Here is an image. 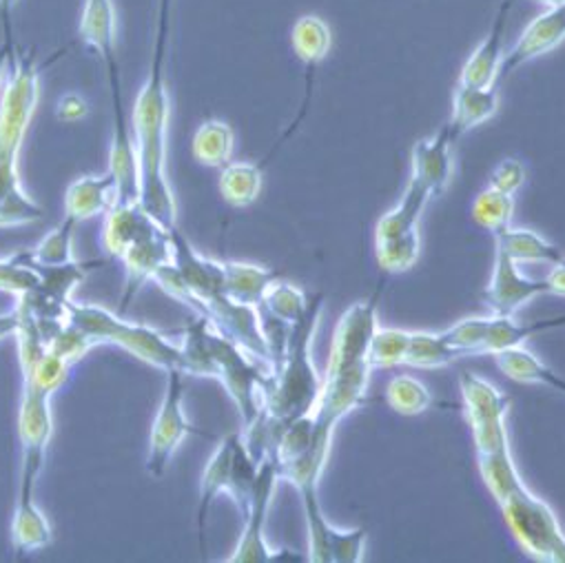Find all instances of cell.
I'll return each mask as SVG.
<instances>
[{"label": "cell", "instance_id": "33", "mask_svg": "<svg viewBox=\"0 0 565 563\" xmlns=\"http://www.w3.org/2000/svg\"><path fill=\"white\" fill-rule=\"evenodd\" d=\"M470 215L475 220V224L483 231H488L492 237L501 231H505L508 226H512V217H514V195L497 191L492 187L483 189L470 209Z\"/></svg>", "mask_w": 565, "mask_h": 563}, {"label": "cell", "instance_id": "37", "mask_svg": "<svg viewBox=\"0 0 565 563\" xmlns=\"http://www.w3.org/2000/svg\"><path fill=\"white\" fill-rule=\"evenodd\" d=\"M411 342V331L393 329V327H377L371 347H369V364L371 369H393L404 364L406 349Z\"/></svg>", "mask_w": 565, "mask_h": 563}, {"label": "cell", "instance_id": "14", "mask_svg": "<svg viewBox=\"0 0 565 563\" xmlns=\"http://www.w3.org/2000/svg\"><path fill=\"white\" fill-rule=\"evenodd\" d=\"M547 279H532L519 270V264L494 251L490 285L483 291V302L492 316H514L539 296H547Z\"/></svg>", "mask_w": 565, "mask_h": 563}, {"label": "cell", "instance_id": "6", "mask_svg": "<svg viewBox=\"0 0 565 563\" xmlns=\"http://www.w3.org/2000/svg\"><path fill=\"white\" fill-rule=\"evenodd\" d=\"M499 506L512 537L527 556L543 563H565V532L552 508L525 484Z\"/></svg>", "mask_w": 565, "mask_h": 563}, {"label": "cell", "instance_id": "2", "mask_svg": "<svg viewBox=\"0 0 565 563\" xmlns=\"http://www.w3.org/2000/svg\"><path fill=\"white\" fill-rule=\"evenodd\" d=\"M65 52L39 61L34 50L17 47L0 96V226H23L45 217V209L28 195L19 176L21 149L39 107L41 74Z\"/></svg>", "mask_w": 565, "mask_h": 563}, {"label": "cell", "instance_id": "42", "mask_svg": "<svg viewBox=\"0 0 565 563\" xmlns=\"http://www.w3.org/2000/svg\"><path fill=\"white\" fill-rule=\"evenodd\" d=\"M17 36H3V41H0V92H3L6 87V81H8V74H10V67H12V59L17 54Z\"/></svg>", "mask_w": 565, "mask_h": 563}, {"label": "cell", "instance_id": "27", "mask_svg": "<svg viewBox=\"0 0 565 563\" xmlns=\"http://www.w3.org/2000/svg\"><path fill=\"white\" fill-rule=\"evenodd\" d=\"M499 111V94L494 87H468L459 85L452 94L450 129L459 138L461 134L479 127Z\"/></svg>", "mask_w": 565, "mask_h": 563}, {"label": "cell", "instance_id": "12", "mask_svg": "<svg viewBox=\"0 0 565 563\" xmlns=\"http://www.w3.org/2000/svg\"><path fill=\"white\" fill-rule=\"evenodd\" d=\"M279 481V470L273 457H264L259 461L257 479L250 492V499L242 512L244 528L233 554L226 563H273L279 561L285 550H275L266 541V519L275 497V488Z\"/></svg>", "mask_w": 565, "mask_h": 563}, {"label": "cell", "instance_id": "10", "mask_svg": "<svg viewBox=\"0 0 565 563\" xmlns=\"http://www.w3.org/2000/svg\"><path fill=\"white\" fill-rule=\"evenodd\" d=\"M184 373L180 371H169L167 373V391L162 397V404L158 408V415L151 424L149 433V453H147V472L153 479L164 477L178 446L189 437V435H200V437H213L211 433L195 428L184 411Z\"/></svg>", "mask_w": 565, "mask_h": 563}, {"label": "cell", "instance_id": "38", "mask_svg": "<svg viewBox=\"0 0 565 563\" xmlns=\"http://www.w3.org/2000/svg\"><path fill=\"white\" fill-rule=\"evenodd\" d=\"M76 226H78V222L72 220L70 215H65L63 222L39 242V246L32 251V259L39 264H45V266L72 262Z\"/></svg>", "mask_w": 565, "mask_h": 563}, {"label": "cell", "instance_id": "29", "mask_svg": "<svg viewBox=\"0 0 565 563\" xmlns=\"http://www.w3.org/2000/svg\"><path fill=\"white\" fill-rule=\"evenodd\" d=\"M492 358L497 360V367L501 369V373H505L512 382L541 384V386H547V389L565 395V378L558 375L556 371H552L545 362H541L525 347L508 349Z\"/></svg>", "mask_w": 565, "mask_h": 563}, {"label": "cell", "instance_id": "34", "mask_svg": "<svg viewBox=\"0 0 565 563\" xmlns=\"http://www.w3.org/2000/svg\"><path fill=\"white\" fill-rule=\"evenodd\" d=\"M477 461H479V472L483 477V484L488 486V490L497 499V503H501L519 486H523V479L514 466L510 450H501L494 455H481V457H477Z\"/></svg>", "mask_w": 565, "mask_h": 563}, {"label": "cell", "instance_id": "40", "mask_svg": "<svg viewBox=\"0 0 565 563\" xmlns=\"http://www.w3.org/2000/svg\"><path fill=\"white\" fill-rule=\"evenodd\" d=\"M523 182H525V167H523V162H519L514 158H508V160H501L492 169L488 187L514 195L523 187Z\"/></svg>", "mask_w": 565, "mask_h": 563}, {"label": "cell", "instance_id": "16", "mask_svg": "<svg viewBox=\"0 0 565 563\" xmlns=\"http://www.w3.org/2000/svg\"><path fill=\"white\" fill-rule=\"evenodd\" d=\"M78 39L100 56L111 94L122 92L118 50H116L118 19H116L114 0H85V8L78 23Z\"/></svg>", "mask_w": 565, "mask_h": 563}, {"label": "cell", "instance_id": "19", "mask_svg": "<svg viewBox=\"0 0 565 563\" xmlns=\"http://www.w3.org/2000/svg\"><path fill=\"white\" fill-rule=\"evenodd\" d=\"M514 3L516 0H503V3L499 6V12L492 21L488 36L477 45V50L466 61L461 76H459V85L494 87L497 78L501 76V65H503V54H505V50H503L505 25H508V17H510Z\"/></svg>", "mask_w": 565, "mask_h": 563}, {"label": "cell", "instance_id": "20", "mask_svg": "<svg viewBox=\"0 0 565 563\" xmlns=\"http://www.w3.org/2000/svg\"><path fill=\"white\" fill-rule=\"evenodd\" d=\"M239 433H228L211 455L209 464L204 466L202 479H200V497H198V510H195V525H198V541H200V554H206V519L211 512L213 501L217 495L228 492L231 484V466H233V450Z\"/></svg>", "mask_w": 565, "mask_h": 563}, {"label": "cell", "instance_id": "35", "mask_svg": "<svg viewBox=\"0 0 565 563\" xmlns=\"http://www.w3.org/2000/svg\"><path fill=\"white\" fill-rule=\"evenodd\" d=\"M377 264L386 273H404L419 259V231L375 240Z\"/></svg>", "mask_w": 565, "mask_h": 563}, {"label": "cell", "instance_id": "3", "mask_svg": "<svg viewBox=\"0 0 565 563\" xmlns=\"http://www.w3.org/2000/svg\"><path fill=\"white\" fill-rule=\"evenodd\" d=\"M380 294L382 289L373 298L353 305L340 318L333 333L331 355L322 378V391L316 408L311 411L316 439L329 450L340 422L360 408L366 397L369 380L373 373L369 364V347L375 329L380 327Z\"/></svg>", "mask_w": 565, "mask_h": 563}, {"label": "cell", "instance_id": "22", "mask_svg": "<svg viewBox=\"0 0 565 563\" xmlns=\"http://www.w3.org/2000/svg\"><path fill=\"white\" fill-rule=\"evenodd\" d=\"M291 45H294V52H296V56L300 59V63L307 67V100H305V107H302L300 118H298V120L294 123V127H291V131H296L298 125H300V120L305 118L307 107H309V100H311L313 74H316L318 65H320V63L329 56V52H331V45H333L331 28H329L327 21H322L320 17L307 14V17H302V19L294 25ZM291 131H289V134H291Z\"/></svg>", "mask_w": 565, "mask_h": 563}, {"label": "cell", "instance_id": "28", "mask_svg": "<svg viewBox=\"0 0 565 563\" xmlns=\"http://www.w3.org/2000/svg\"><path fill=\"white\" fill-rule=\"evenodd\" d=\"M494 246L499 253L508 255L516 264L541 262V264L556 266V264L565 262V255L561 253V248L556 244H552L550 240H545L543 235H539L536 231H530V229L508 226L505 231L494 235Z\"/></svg>", "mask_w": 565, "mask_h": 563}, {"label": "cell", "instance_id": "24", "mask_svg": "<svg viewBox=\"0 0 565 563\" xmlns=\"http://www.w3.org/2000/svg\"><path fill=\"white\" fill-rule=\"evenodd\" d=\"M160 224L151 217V213L136 202L116 204L111 211L105 213V226H103V248L109 257H120L140 235H145L149 229Z\"/></svg>", "mask_w": 565, "mask_h": 563}, {"label": "cell", "instance_id": "11", "mask_svg": "<svg viewBox=\"0 0 565 563\" xmlns=\"http://www.w3.org/2000/svg\"><path fill=\"white\" fill-rule=\"evenodd\" d=\"M52 395L23 389L19 406V442H21V475L19 497H36V484L47 461V448L54 435Z\"/></svg>", "mask_w": 565, "mask_h": 563}, {"label": "cell", "instance_id": "18", "mask_svg": "<svg viewBox=\"0 0 565 563\" xmlns=\"http://www.w3.org/2000/svg\"><path fill=\"white\" fill-rule=\"evenodd\" d=\"M457 136L450 125L441 127L435 136L419 140L413 147L411 180L422 184L433 198L446 191L452 178V142Z\"/></svg>", "mask_w": 565, "mask_h": 563}, {"label": "cell", "instance_id": "5", "mask_svg": "<svg viewBox=\"0 0 565 563\" xmlns=\"http://www.w3.org/2000/svg\"><path fill=\"white\" fill-rule=\"evenodd\" d=\"M70 322L76 325L94 347L114 344L153 369L189 375V364L180 344L171 342L169 336L153 327L129 322L120 314H111L98 305L76 302L70 305Z\"/></svg>", "mask_w": 565, "mask_h": 563}, {"label": "cell", "instance_id": "4", "mask_svg": "<svg viewBox=\"0 0 565 563\" xmlns=\"http://www.w3.org/2000/svg\"><path fill=\"white\" fill-rule=\"evenodd\" d=\"M324 309V294L311 296L307 316L291 327L285 351L262 386V415L287 426L316 408L322 375L313 364V338Z\"/></svg>", "mask_w": 565, "mask_h": 563}, {"label": "cell", "instance_id": "13", "mask_svg": "<svg viewBox=\"0 0 565 563\" xmlns=\"http://www.w3.org/2000/svg\"><path fill=\"white\" fill-rule=\"evenodd\" d=\"M305 506V519L309 530V561L313 563H360L364 561L366 530H340L335 528L320 503V488L307 486L298 490Z\"/></svg>", "mask_w": 565, "mask_h": 563}, {"label": "cell", "instance_id": "9", "mask_svg": "<svg viewBox=\"0 0 565 563\" xmlns=\"http://www.w3.org/2000/svg\"><path fill=\"white\" fill-rule=\"evenodd\" d=\"M459 389L477 457L510 450V437L505 428L510 397L503 395L492 382L468 371L459 375Z\"/></svg>", "mask_w": 565, "mask_h": 563}, {"label": "cell", "instance_id": "39", "mask_svg": "<svg viewBox=\"0 0 565 563\" xmlns=\"http://www.w3.org/2000/svg\"><path fill=\"white\" fill-rule=\"evenodd\" d=\"M36 287L39 275L32 268V251H23L8 259H0V291L21 296Z\"/></svg>", "mask_w": 565, "mask_h": 563}, {"label": "cell", "instance_id": "15", "mask_svg": "<svg viewBox=\"0 0 565 563\" xmlns=\"http://www.w3.org/2000/svg\"><path fill=\"white\" fill-rule=\"evenodd\" d=\"M125 264V291L120 298V316L129 311L131 302L140 294V289L147 285L149 279L171 262V237L169 229L162 224H156L145 235H140L122 255Z\"/></svg>", "mask_w": 565, "mask_h": 563}, {"label": "cell", "instance_id": "8", "mask_svg": "<svg viewBox=\"0 0 565 563\" xmlns=\"http://www.w3.org/2000/svg\"><path fill=\"white\" fill-rule=\"evenodd\" d=\"M565 327V316L539 322H514L512 316H486V318H466L450 329L441 331V338L466 355H497L508 349L523 347L530 338Z\"/></svg>", "mask_w": 565, "mask_h": 563}, {"label": "cell", "instance_id": "41", "mask_svg": "<svg viewBox=\"0 0 565 563\" xmlns=\"http://www.w3.org/2000/svg\"><path fill=\"white\" fill-rule=\"evenodd\" d=\"M89 116V103L81 94H65L56 105V120L63 125L81 123Z\"/></svg>", "mask_w": 565, "mask_h": 563}, {"label": "cell", "instance_id": "44", "mask_svg": "<svg viewBox=\"0 0 565 563\" xmlns=\"http://www.w3.org/2000/svg\"><path fill=\"white\" fill-rule=\"evenodd\" d=\"M541 3L545 8H552V6H565V0H541Z\"/></svg>", "mask_w": 565, "mask_h": 563}, {"label": "cell", "instance_id": "25", "mask_svg": "<svg viewBox=\"0 0 565 563\" xmlns=\"http://www.w3.org/2000/svg\"><path fill=\"white\" fill-rule=\"evenodd\" d=\"M275 279H279V273L268 266L248 262H224V294L239 305L257 309Z\"/></svg>", "mask_w": 565, "mask_h": 563}, {"label": "cell", "instance_id": "32", "mask_svg": "<svg viewBox=\"0 0 565 563\" xmlns=\"http://www.w3.org/2000/svg\"><path fill=\"white\" fill-rule=\"evenodd\" d=\"M461 353L452 349L441 333L411 331V342L406 349L404 364L413 369H444L459 360Z\"/></svg>", "mask_w": 565, "mask_h": 563}, {"label": "cell", "instance_id": "31", "mask_svg": "<svg viewBox=\"0 0 565 563\" xmlns=\"http://www.w3.org/2000/svg\"><path fill=\"white\" fill-rule=\"evenodd\" d=\"M262 167L253 162H226L220 173V195L226 204L244 209L262 193Z\"/></svg>", "mask_w": 565, "mask_h": 563}, {"label": "cell", "instance_id": "36", "mask_svg": "<svg viewBox=\"0 0 565 563\" xmlns=\"http://www.w3.org/2000/svg\"><path fill=\"white\" fill-rule=\"evenodd\" d=\"M386 402L395 413L413 417V415H422L430 408L433 395L424 386V382H419L411 375H397L386 386Z\"/></svg>", "mask_w": 565, "mask_h": 563}, {"label": "cell", "instance_id": "7", "mask_svg": "<svg viewBox=\"0 0 565 563\" xmlns=\"http://www.w3.org/2000/svg\"><path fill=\"white\" fill-rule=\"evenodd\" d=\"M209 355L213 378L222 382L228 397L237 406L244 428L250 426L262 411V386L268 375V364L255 360L215 327L209 336Z\"/></svg>", "mask_w": 565, "mask_h": 563}, {"label": "cell", "instance_id": "26", "mask_svg": "<svg viewBox=\"0 0 565 563\" xmlns=\"http://www.w3.org/2000/svg\"><path fill=\"white\" fill-rule=\"evenodd\" d=\"M54 541V528L36 503V497H19L12 519V545L17 554H30Z\"/></svg>", "mask_w": 565, "mask_h": 563}, {"label": "cell", "instance_id": "17", "mask_svg": "<svg viewBox=\"0 0 565 563\" xmlns=\"http://www.w3.org/2000/svg\"><path fill=\"white\" fill-rule=\"evenodd\" d=\"M565 43V6H552L545 8L539 17H534L516 43L503 54L501 76H510L523 65L536 61L539 56H545L547 52L556 50Z\"/></svg>", "mask_w": 565, "mask_h": 563}, {"label": "cell", "instance_id": "1", "mask_svg": "<svg viewBox=\"0 0 565 563\" xmlns=\"http://www.w3.org/2000/svg\"><path fill=\"white\" fill-rule=\"evenodd\" d=\"M171 3L158 0V23L153 36L151 65L145 87L140 89L134 114L131 131L140 169V204L164 229L178 226V204L167 176V136L171 118V100L167 85V52L171 28Z\"/></svg>", "mask_w": 565, "mask_h": 563}, {"label": "cell", "instance_id": "30", "mask_svg": "<svg viewBox=\"0 0 565 563\" xmlns=\"http://www.w3.org/2000/svg\"><path fill=\"white\" fill-rule=\"evenodd\" d=\"M235 149V134L231 125L217 118L204 120L191 142L193 158L204 167H224L231 162Z\"/></svg>", "mask_w": 565, "mask_h": 563}, {"label": "cell", "instance_id": "21", "mask_svg": "<svg viewBox=\"0 0 565 563\" xmlns=\"http://www.w3.org/2000/svg\"><path fill=\"white\" fill-rule=\"evenodd\" d=\"M311 307V296L289 282L275 279L257 305V316L262 331H291Z\"/></svg>", "mask_w": 565, "mask_h": 563}, {"label": "cell", "instance_id": "23", "mask_svg": "<svg viewBox=\"0 0 565 563\" xmlns=\"http://www.w3.org/2000/svg\"><path fill=\"white\" fill-rule=\"evenodd\" d=\"M118 204V184L116 178L107 171L105 176H83L70 184L65 193V215L78 224L105 215Z\"/></svg>", "mask_w": 565, "mask_h": 563}, {"label": "cell", "instance_id": "43", "mask_svg": "<svg viewBox=\"0 0 565 563\" xmlns=\"http://www.w3.org/2000/svg\"><path fill=\"white\" fill-rule=\"evenodd\" d=\"M17 322H19L17 311H10V314H6V316H0V340H6V338H12V336H14Z\"/></svg>", "mask_w": 565, "mask_h": 563}]
</instances>
